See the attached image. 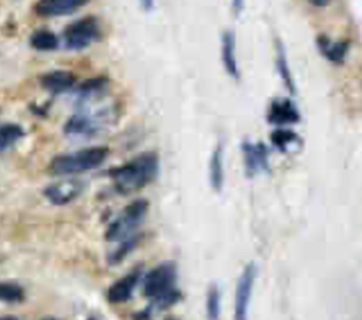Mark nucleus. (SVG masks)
Instances as JSON below:
<instances>
[{
    "instance_id": "obj_10",
    "label": "nucleus",
    "mask_w": 362,
    "mask_h": 320,
    "mask_svg": "<svg viewBox=\"0 0 362 320\" xmlns=\"http://www.w3.org/2000/svg\"><path fill=\"white\" fill-rule=\"evenodd\" d=\"M245 168L249 176L257 174L269 168V150L263 143H242Z\"/></svg>"
},
{
    "instance_id": "obj_20",
    "label": "nucleus",
    "mask_w": 362,
    "mask_h": 320,
    "mask_svg": "<svg viewBox=\"0 0 362 320\" xmlns=\"http://www.w3.org/2000/svg\"><path fill=\"white\" fill-rule=\"evenodd\" d=\"M270 140H272L273 146L277 147L283 153L290 152L291 147L298 146V143H300V137L297 136V133L293 132L291 129H286V127H279V129L273 130L270 135Z\"/></svg>"
},
{
    "instance_id": "obj_7",
    "label": "nucleus",
    "mask_w": 362,
    "mask_h": 320,
    "mask_svg": "<svg viewBox=\"0 0 362 320\" xmlns=\"http://www.w3.org/2000/svg\"><path fill=\"white\" fill-rule=\"evenodd\" d=\"M255 276H256V266L253 263L246 265L236 283L233 320H247V310H249L250 296L253 290Z\"/></svg>"
},
{
    "instance_id": "obj_23",
    "label": "nucleus",
    "mask_w": 362,
    "mask_h": 320,
    "mask_svg": "<svg viewBox=\"0 0 362 320\" xmlns=\"http://www.w3.org/2000/svg\"><path fill=\"white\" fill-rule=\"evenodd\" d=\"M24 299V289L14 282H0V302L18 303Z\"/></svg>"
},
{
    "instance_id": "obj_8",
    "label": "nucleus",
    "mask_w": 362,
    "mask_h": 320,
    "mask_svg": "<svg viewBox=\"0 0 362 320\" xmlns=\"http://www.w3.org/2000/svg\"><path fill=\"white\" fill-rule=\"evenodd\" d=\"M83 190V183L78 178H65L44 188L45 198L54 205H65L74 201Z\"/></svg>"
},
{
    "instance_id": "obj_26",
    "label": "nucleus",
    "mask_w": 362,
    "mask_h": 320,
    "mask_svg": "<svg viewBox=\"0 0 362 320\" xmlns=\"http://www.w3.org/2000/svg\"><path fill=\"white\" fill-rule=\"evenodd\" d=\"M144 11H151L154 8V0H139Z\"/></svg>"
},
{
    "instance_id": "obj_4",
    "label": "nucleus",
    "mask_w": 362,
    "mask_h": 320,
    "mask_svg": "<svg viewBox=\"0 0 362 320\" xmlns=\"http://www.w3.org/2000/svg\"><path fill=\"white\" fill-rule=\"evenodd\" d=\"M62 38L65 48L79 51L102 38V27L96 17L86 16L68 24L64 30Z\"/></svg>"
},
{
    "instance_id": "obj_5",
    "label": "nucleus",
    "mask_w": 362,
    "mask_h": 320,
    "mask_svg": "<svg viewBox=\"0 0 362 320\" xmlns=\"http://www.w3.org/2000/svg\"><path fill=\"white\" fill-rule=\"evenodd\" d=\"M177 268L173 262H163L153 268L143 280V293L151 300H157L175 290Z\"/></svg>"
},
{
    "instance_id": "obj_11",
    "label": "nucleus",
    "mask_w": 362,
    "mask_h": 320,
    "mask_svg": "<svg viewBox=\"0 0 362 320\" xmlns=\"http://www.w3.org/2000/svg\"><path fill=\"white\" fill-rule=\"evenodd\" d=\"M267 120L273 125L284 126L293 125L300 120V113L297 106L287 98L274 99L267 110Z\"/></svg>"
},
{
    "instance_id": "obj_27",
    "label": "nucleus",
    "mask_w": 362,
    "mask_h": 320,
    "mask_svg": "<svg viewBox=\"0 0 362 320\" xmlns=\"http://www.w3.org/2000/svg\"><path fill=\"white\" fill-rule=\"evenodd\" d=\"M329 1H331V0H308V3H310L311 6L318 7V8H321V7H327V6L329 4Z\"/></svg>"
},
{
    "instance_id": "obj_22",
    "label": "nucleus",
    "mask_w": 362,
    "mask_h": 320,
    "mask_svg": "<svg viewBox=\"0 0 362 320\" xmlns=\"http://www.w3.org/2000/svg\"><path fill=\"white\" fill-rule=\"evenodd\" d=\"M206 320H219L221 316V292L216 285H211L206 292Z\"/></svg>"
},
{
    "instance_id": "obj_13",
    "label": "nucleus",
    "mask_w": 362,
    "mask_h": 320,
    "mask_svg": "<svg viewBox=\"0 0 362 320\" xmlns=\"http://www.w3.org/2000/svg\"><path fill=\"white\" fill-rule=\"evenodd\" d=\"M141 276V272L140 269H134L129 273H126L123 278L117 279L115 283L110 285V287L107 289V300L110 303H123V302H127L132 295H133V290L139 282Z\"/></svg>"
},
{
    "instance_id": "obj_3",
    "label": "nucleus",
    "mask_w": 362,
    "mask_h": 320,
    "mask_svg": "<svg viewBox=\"0 0 362 320\" xmlns=\"http://www.w3.org/2000/svg\"><path fill=\"white\" fill-rule=\"evenodd\" d=\"M148 210V202L146 200H134L130 202L120 215L110 222L106 229L107 241H123L134 234L139 225L143 222Z\"/></svg>"
},
{
    "instance_id": "obj_6",
    "label": "nucleus",
    "mask_w": 362,
    "mask_h": 320,
    "mask_svg": "<svg viewBox=\"0 0 362 320\" xmlns=\"http://www.w3.org/2000/svg\"><path fill=\"white\" fill-rule=\"evenodd\" d=\"M109 120L107 110H81L72 115L64 125V132L68 136L88 137L98 133Z\"/></svg>"
},
{
    "instance_id": "obj_2",
    "label": "nucleus",
    "mask_w": 362,
    "mask_h": 320,
    "mask_svg": "<svg viewBox=\"0 0 362 320\" xmlns=\"http://www.w3.org/2000/svg\"><path fill=\"white\" fill-rule=\"evenodd\" d=\"M109 156L105 146H93L54 157L49 163V173L54 176H71L99 167Z\"/></svg>"
},
{
    "instance_id": "obj_14",
    "label": "nucleus",
    "mask_w": 362,
    "mask_h": 320,
    "mask_svg": "<svg viewBox=\"0 0 362 320\" xmlns=\"http://www.w3.org/2000/svg\"><path fill=\"white\" fill-rule=\"evenodd\" d=\"M40 84L45 91L51 93H64L75 86L76 76L71 71L55 69L41 75Z\"/></svg>"
},
{
    "instance_id": "obj_25",
    "label": "nucleus",
    "mask_w": 362,
    "mask_h": 320,
    "mask_svg": "<svg viewBox=\"0 0 362 320\" xmlns=\"http://www.w3.org/2000/svg\"><path fill=\"white\" fill-rule=\"evenodd\" d=\"M232 3V8L236 14H239L242 10H243V6H245V0H230Z\"/></svg>"
},
{
    "instance_id": "obj_1",
    "label": "nucleus",
    "mask_w": 362,
    "mask_h": 320,
    "mask_svg": "<svg viewBox=\"0 0 362 320\" xmlns=\"http://www.w3.org/2000/svg\"><path fill=\"white\" fill-rule=\"evenodd\" d=\"M158 156L153 152H146L130 161L109 170L113 185L120 194H130L150 184L158 174Z\"/></svg>"
},
{
    "instance_id": "obj_21",
    "label": "nucleus",
    "mask_w": 362,
    "mask_h": 320,
    "mask_svg": "<svg viewBox=\"0 0 362 320\" xmlns=\"http://www.w3.org/2000/svg\"><path fill=\"white\" fill-rule=\"evenodd\" d=\"M23 135V127L16 123H6L0 126V154L10 149L16 142H18Z\"/></svg>"
},
{
    "instance_id": "obj_9",
    "label": "nucleus",
    "mask_w": 362,
    "mask_h": 320,
    "mask_svg": "<svg viewBox=\"0 0 362 320\" xmlns=\"http://www.w3.org/2000/svg\"><path fill=\"white\" fill-rule=\"evenodd\" d=\"M89 1L90 0H38L34 4V13L45 18L69 16L86 6Z\"/></svg>"
},
{
    "instance_id": "obj_19",
    "label": "nucleus",
    "mask_w": 362,
    "mask_h": 320,
    "mask_svg": "<svg viewBox=\"0 0 362 320\" xmlns=\"http://www.w3.org/2000/svg\"><path fill=\"white\" fill-rule=\"evenodd\" d=\"M30 45L37 51H54L59 45V40L52 31L41 28L30 35Z\"/></svg>"
},
{
    "instance_id": "obj_18",
    "label": "nucleus",
    "mask_w": 362,
    "mask_h": 320,
    "mask_svg": "<svg viewBox=\"0 0 362 320\" xmlns=\"http://www.w3.org/2000/svg\"><path fill=\"white\" fill-rule=\"evenodd\" d=\"M276 68H277V72H279L286 89L290 93H296V84H294L291 71L288 68V61L286 58V52H284L281 42L276 44Z\"/></svg>"
},
{
    "instance_id": "obj_16",
    "label": "nucleus",
    "mask_w": 362,
    "mask_h": 320,
    "mask_svg": "<svg viewBox=\"0 0 362 320\" xmlns=\"http://www.w3.org/2000/svg\"><path fill=\"white\" fill-rule=\"evenodd\" d=\"M222 45H221V57L222 64L226 71V74L235 79L239 78V67L236 59V40L235 34L229 30H226L222 34Z\"/></svg>"
},
{
    "instance_id": "obj_15",
    "label": "nucleus",
    "mask_w": 362,
    "mask_h": 320,
    "mask_svg": "<svg viewBox=\"0 0 362 320\" xmlns=\"http://www.w3.org/2000/svg\"><path fill=\"white\" fill-rule=\"evenodd\" d=\"M317 47L328 61L334 64H342L346 58L348 50H349V42L345 40H332L325 34H320L317 37Z\"/></svg>"
},
{
    "instance_id": "obj_28",
    "label": "nucleus",
    "mask_w": 362,
    "mask_h": 320,
    "mask_svg": "<svg viewBox=\"0 0 362 320\" xmlns=\"http://www.w3.org/2000/svg\"><path fill=\"white\" fill-rule=\"evenodd\" d=\"M0 320H18L16 316H1Z\"/></svg>"
},
{
    "instance_id": "obj_24",
    "label": "nucleus",
    "mask_w": 362,
    "mask_h": 320,
    "mask_svg": "<svg viewBox=\"0 0 362 320\" xmlns=\"http://www.w3.org/2000/svg\"><path fill=\"white\" fill-rule=\"evenodd\" d=\"M139 241H140V235H134V234L130 235L129 238L123 239V241L120 242V245L117 246V249L113 251V252L109 255V262H110V263H117V262H120L123 258L127 256V253H129L130 251H133V249L137 246Z\"/></svg>"
},
{
    "instance_id": "obj_29",
    "label": "nucleus",
    "mask_w": 362,
    "mask_h": 320,
    "mask_svg": "<svg viewBox=\"0 0 362 320\" xmlns=\"http://www.w3.org/2000/svg\"><path fill=\"white\" fill-rule=\"evenodd\" d=\"M41 320H59V319H57V317H52V316H45V317H42Z\"/></svg>"
},
{
    "instance_id": "obj_12",
    "label": "nucleus",
    "mask_w": 362,
    "mask_h": 320,
    "mask_svg": "<svg viewBox=\"0 0 362 320\" xmlns=\"http://www.w3.org/2000/svg\"><path fill=\"white\" fill-rule=\"evenodd\" d=\"M109 89V78L106 75H98L83 81L76 89L78 103L81 106L98 101L100 96H105Z\"/></svg>"
},
{
    "instance_id": "obj_17",
    "label": "nucleus",
    "mask_w": 362,
    "mask_h": 320,
    "mask_svg": "<svg viewBox=\"0 0 362 320\" xmlns=\"http://www.w3.org/2000/svg\"><path fill=\"white\" fill-rule=\"evenodd\" d=\"M209 181L215 191H221L223 185V152L222 146L218 144L209 160Z\"/></svg>"
}]
</instances>
